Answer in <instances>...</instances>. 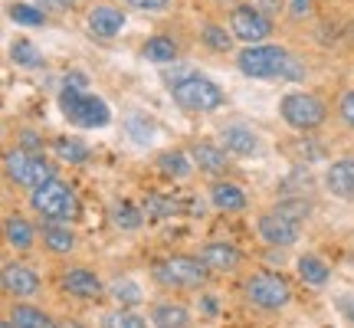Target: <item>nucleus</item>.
<instances>
[{
    "label": "nucleus",
    "instance_id": "f257e3e1",
    "mask_svg": "<svg viewBox=\"0 0 354 328\" xmlns=\"http://www.w3.org/2000/svg\"><path fill=\"white\" fill-rule=\"evenodd\" d=\"M240 295L243 302L250 305L253 312H259V316H279L295 299L292 282L279 269H253V273H246L240 282Z\"/></svg>",
    "mask_w": 354,
    "mask_h": 328
},
{
    "label": "nucleus",
    "instance_id": "f03ea898",
    "mask_svg": "<svg viewBox=\"0 0 354 328\" xmlns=\"http://www.w3.org/2000/svg\"><path fill=\"white\" fill-rule=\"evenodd\" d=\"M26 201H30V210L37 220L43 224H73L79 220V197L73 184L63 181V177L56 174L50 177L46 184H39L26 194Z\"/></svg>",
    "mask_w": 354,
    "mask_h": 328
},
{
    "label": "nucleus",
    "instance_id": "7ed1b4c3",
    "mask_svg": "<svg viewBox=\"0 0 354 328\" xmlns=\"http://www.w3.org/2000/svg\"><path fill=\"white\" fill-rule=\"evenodd\" d=\"M210 269L201 256H187V253H177V256H165L151 266V279L154 286H161L165 292H201L210 282Z\"/></svg>",
    "mask_w": 354,
    "mask_h": 328
},
{
    "label": "nucleus",
    "instance_id": "20e7f679",
    "mask_svg": "<svg viewBox=\"0 0 354 328\" xmlns=\"http://www.w3.org/2000/svg\"><path fill=\"white\" fill-rule=\"evenodd\" d=\"M171 99H174L177 109H184L190 115H207V112H216V109H223L227 105V92L216 86L214 79L201 76V73H184V76H177L171 86Z\"/></svg>",
    "mask_w": 354,
    "mask_h": 328
},
{
    "label": "nucleus",
    "instance_id": "39448f33",
    "mask_svg": "<svg viewBox=\"0 0 354 328\" xmlns=\"http://www.w3.org/2000/svg\"><path fill=\"white\" fill-rule=\"evenodd\" d=\"M56 174H59L56 161H50L43 152H26V148L17 145V148H7V154H3V177L13 188L26 190V194L39 188V184H46Z\"/></svg>",
    "mask_w": 354,
    "mask_h": 328
},
{
    "label": "nucleus",
    "instance_id": "423d86ee",
    "mask_svg": "<svg viewBox=\"0 0 354 328\" xmlns=\"http://www.w3.org/2000/svg\"><path fill=\"white\" fill-rule=\"evenodd\" d=\"M279 118L292 128V131H318L331 118V105L315 92H286L279 99Z\"/></svg>",
    "mask_w": 354,
    "mask_h": 328
},
{
    "label": "nucleus",
    "instance_id": "0eeeda50",
    "mask_svg": "<svg viewBox=\"0 0 354 328\" xmlns=\"http://www.w3.org/2000/svg\"><path fill=\"white\" fill-rule=\"evenodd\" d=\"M292 50L279 43H250L236 53V69L250 79H282V69L289 66Z\"/></svg>",
    "mask_w": 354,
    "mask_h": 328
},
{
    "label": "nucleus",
    "instance_id": "6e6552de",
    "mask_svg": "<svg viewBox=\"0 0 354 328\" xmlns=\"http://www.w3.org/2000/svg\"><path fill=\"white\" fill-rule=\"evenodd\" d=\"M59 112H63L69 125L76 128H105L112 122L109 105L99 95L86 92V89H69V86L59 89Z\"/></svg>",
    "mask_w": 354,
    "mask_h": 328
},
{
    "label": "nucleus",
    "instance_id": "1a4fd4ad",
    "mask_svg": "<svg viewBox=\"0 0 354 328\" xmlns=\"http://www.w3.org/2000/svg\"><path fill=\"white\" fill-rule=\"evenodd\" d=\"M227 24H230V30H233L236 43H243V46H250V43H266V39L276 33V17H269L256 0L253 3H250V0L233 3Z\"/></svg>",
    "mask_w": 354,
    "mask_h": 328
},
{
    "label": "nucleus",
    "instance_id": "9d476101",
    "mask_svg": "<svg viewBox=\"0 0 354 328\" xmlns=\"http://www.w3.org/2000/svg\"><path fill=\"white\" fill-rule=\"evenodd\" d=\"M56 286L63 295L76 299V302H99L109 295V286L102 282V276L92 266H59L56 269Z\"/></svg>",
    "mask_w": 354,
    "mask_h": 328
},
{
    "label": "nucleus",
    "instance_id": "9b49d317",
    "mask_svg": "<svg viewBox=\"0 0 354 328\" xmlns=\"http://www.w3.org/2000/svg\"><path fill=\"white\" fill-rule=\"evenodd\" d=\"M256 233L266 246H276V250H289L295 243L302 240V220H292L282 210L269 207L263 214L256 217Z\"/></svg>",
    "mask_w": 354,
    "mask_h": 328
},
{
    "label": "nucleus",
    "instance_id": "f8f14e48",
    "mask_svg": "<svg viewBox=\"0 0 354 328\" xmlns=\"http://www.w3.org/2000/svg\"><path fill=\"white\" fill-rule=\"evenodd\" d=\"M0 282H3V295H10V299H37L39 289H43L39 273L24 259H7Z\"/></svg>",
    "mask_w": 354,
    "mask_h": 328
},
{
    "label": "nucleus",
    "instance_id": "ddd939ff",
    "mask_svg": "<svg viewBox=\"0 0 354 328\" xmlns=\"http://www.w3.org/2000/svg\"><path fill=\"white\" fill-rule=\"evenodd\" d=\"M201 259L207 263V269L214 273V276H230V273H236L243 263H246V256L236 243L230 240H210L201 246Z\"/></svg>",
    "mask_w": 354,
    "mask_h": 328
},
{
    "label": "nucleus",
    "instance_id": "4468645a",
    "mask_svg": "<svg viewBox=\"0 0 354 328\" xmlns=\"http://www.w3.org/2000/svg\"><path fill=\"white\" fill-rule=\"evenodd\" d=\"M322 184H325V190H328L335 201L354 203V154H342V158L325 164Z\"/></svg>",
    "mask_w": 354,
    "mask_h": 328
},
{
    "label": "nucleus",
    "instance_id": "2eb2a0df",
    "mask_svg": "<svg viewBox=\"0 0 354 328\" xmlns=\"http://www.w3.org/2000/svg\"><path fill=\"white\" fill-rule=\"evenodd\" d=\"M207 197L214 203L220 214H240L250 207V194L243 184L236 181H230V177H214L210 181V188H207Z\"/></svg>",
    "mask_w": 354,
    "mask_h": 328
},
{
    "label": "nucleus",
    "instance_id": "dca6fc26",
    "mask_svg": "<svg viewBox=\"0 0 354 328\" xmlns=\"http://www.w3.org/2000/svg\"><path fill=\"white\" fill-rule=\"evenodd\" d=\"M190 158L197 164V171L207 177H227L230 171V158H227V148L216 145V141H190L187 145Z\"/></svg>",
    "mask_w": 354,
    "mask_h": 328
},
{
    "label": "nucleus",
    "instance_id": "f3484780",
    "mask_svg": "<svg viewBox=\"0 0 354 328\" xmlns=\"http://www.w3.org/2000/svg\"><path fill=\"white\" fill-rule=\"evenodd\" d=\"M88 30H92V37L99 39H115L122 33V26H125V10L118 7V3H92L88 7Z\"/></svg>",
    "mask_w": 354,
    "mask_h": 328
},
{
    "label": "nucleus",
    "instance_id": "a211bd4d",
    "mask_svg": "<svg viewBox=\"0 0 354 328\" xmlns=\"http://www.w3.org/2000/svg\"><path fill=\"white\" fill-rule=\"evenodd\" d=\"M220 145H223L230 154H236V158H256V154L263 152L259 131H253L250 125H240V122L220 128Z\"/></svg>",
    "mask_w": 354,
    "mask_h": 328
},
{
    "label": "nucleus",
    "instance_id": "6ab92c4d",
    "mask_svg": "<svg viewBox=\"0 0 354 328\" xmlns=\"http://www.w3.org/2000/svg\"><path fill=\"white\" fill-rule=\"evenodd\" d=\"M3 240H7V246H10L13 253H30L39 240V230L33 227L24 214L10 210V214L3 217Z\"/></svg>",
    "mask_w": 354,
    "mask_h": 328
},
{
    "label": "nucleus",
    "instance_id": "aec40b11",
    "mask_svg": "<svg viewBox=\"0 0 354 328\" xmlns=\"http://www.w3.org/2000/svg\"><path fill=\"white\" fill-rule=\"evenodd\" d=\"M148 318L158 328H184L194 322V312H190V305L177 302V299H158L148 305Z\"/></svg>",
    "mask_w": 354,
    "mask_h": 328
},
{
    "label": "nucleus",
    "instance_id": "412c9836",
    "mask_svg": "<svg viewBox=\"0 0 354 328\" xmlns=\"http://www.w3.org/2000/svg\"><path fill=\"white\" fill-rule=\"evenodd\" d=\"M154 167H158V174L167 177V181H187L194 171H197V164L190 158L187 148H167L154 158Z\"/></svg>",
    "mask_w": 354,
    "mask_h": 328
},
{
    "label": "nucleus",
    "instance_id": "4be33fe9",
    "mask_svg": "<svg viewBox=\"0 0 354 328\" xmlns=\"http://www.w3.org/2000/svg\"><path fill=\"white\" fill-rule=\"evenodd\" d=\"M7 325L50 328V325H56V318H53L43 305H33L30 299H13V305L7 309Z\"/></svg>",
    "mask_w": 354,
    "mask_h": 328
},
{
    "label": "nucleus",
    "instance_id": "5701e85b",
    "mask_svg": "<svg viewBox=\"0 0 354 328\" xmlns=\"http://www.w3.org/2000/svg\"><path fill=\"white\" fill-rule=\"evenodd\" d=\"M39 243H43V250L50 256H69L76 250L79 240H76V230L69 224H43L39 227Z\"/></svg>",
    "mask_w": 354,
    "mask_h": 328
},
{
    "label": "nucleus",
    "instance_id": "b1692460",
    "mask_svg": "<svg viewBox=\"0 0 354 328\" xmlns=\"http://www.w3.org/2000/svg\"><path fill=\"white\" fill-rule=\"evenodd\" d=\"M141 60H148L154 66H171L177 63V56H180V43L174 37H167V33H154L141 43Z\"/></svg>",
    "mask_w": 354,
    "mask_h": 328
},
{
    "label": "nucleus",
    "instance_id": "393cba45",
    "mask_svg": "<svg viewBox=\"0 0 354 328\" xmlns=\"http://www.w3.org/2000/svg\"><path fill=\"white\" fill-rule=\"evenodd\" d=\"M295 273L302 279L305 286H312V289H325L331 282V266L318 256V253H305L295 259Z\"/></svg>",
    "mask_w": 354,
    "mask_h": 328
},
{
    "label": "nucleus",
    "instance_id": "a878e982",
    "mask_svg": "<svg viewBox=\"0 0 354 328\" xmlns=\"http://www.w3.org/2000/svg\"><path fill=\"white\" fill-rule=\"evenodd\" d=\"M109 220H112L115 230H125V233H135V230L145 227V207H135V203L128 201H115L112 207H109Z\"/></svg>",
    "mask_w": 354,
    "mask_h": 328
},
{
    "label": "nucleus",
    "instance_id": "bb28decb",
    "mask_svg": "<svg viewBox=\"0 0 354 328\" xmlns=\"http://www.w3.org/2000/svg\"><path fill=\"white\" fill-rule=\"evenodd\" d=\"M197 37H201V43L210 53H230L233 50V39H236L227 24H216V20H203Z\"/></svg>",
    "mask_w": 354,
    "mask_h": 328
},
{
    "label": "nucleus",
    "instance_id": "cd10ccee",
    "mask_svg": "<svg viewBox=\"0 0 354 328\" xmlns=\"http://www.w3.org/2000/svg\"><path fill=\"white\" fill-rule=\"evenodd\" d=\"M7 17L20 26H46V20H50V13L39 10L37 3H20V0L7 3Z\"/></svg>",
    "mask_w": 354,
    "mask_h": 328
},
{
    "label": "nucleus",
    "instance_id": "c85d7f7f",
    "mask_svg": "<svg viewBox=\"0 0 354 328\" xmlns=\"http://www.w3.org/2000/svg\"><path fill=\"white\" fill-rule=\"evenodd\" d=\"M109 299H115V305H131V309H138L145 302V292H141L138 282H131L128 276L115 279L109 282Z\"/></svg>",
    "mask_w": 354,
    "mask_h": 328
},
{
    "label": "nucleus",
    "instance_id": "c756f323",
    "mask_svg": "<svg viewBox=\"0 0 354 328\" xmlns=\"http://www.w3.org/2000/svg\"><path fill=\"white\" fill-rule=\"evenodd\" d=\"M148 322L151 318L145 316V312H138V309H131V305H118V309L102 316V325H112V328H141V325H148Z\"/></svg>",
    "mask_w": 354,
    "mask_h": 328
},
{
    "label": "nucleus",
    "instance_id": "7c9ffc66",
    "mask_svg": "<svg viewBox=\"0 0 354 328\" xmlns=\"http://www.w3.org/2000/svg\"><path fill=\"white\" fill-rule=\"evenodd\" d=\"M10 60L20 66V69H39V66L46 63V60H43V53L37 50V43H33V39H26V37H20L10 46Z\"/></svg>",
    "mask_w": 354,
    "mask_h": 328
},
{
    "label": "nucleus",
    "instance_id": "2f4dec72",
    "mask_svg": "<svg viewBox=\"0 0 354 328\" xmlns=\"http://www.w3.org/2000/svg\"><path fill=\"white\" fill-rule=\"evenodd\" d=\"M53 152H56L59 161H69V164H86L92 158V152L79 138H53Z\"/></svg>",
    "mask_w": 354,
    "mask_h": 328
},
{
    "label": "nucleus",
    "instance_id": "473e14b6",
    "mask_svg": "<svg viewBox=\"0 0 354 328\" xmlns=\"http://www.w3.org/2000/svg\"><path fill=\"white\" fill-rule=\"evenodd\" d=\"M171 214H177L174 197H167V194H148V201H145V217H148V224H161V220H167Z\"/></svg>",
    "mask_w": 354,
    "mask_h": 328
},
{
    "label": "nucleus",
    "instance_id": "72a5a7b5",
    "mask_svg": "<svg viewBox=\"0 0 354 328\" xmlns=\"http://www.w3.org/2000/svg\"><path fill=\"white\" fill-rule=\"evenodd\" d=\"M335 118H338L342 128L354 131V86H348L342 95H338V102H335Z\"/></svg>",
    "mask_w": 354,
    "mask_h": 328
},
{
    "label": "nucleus",
    "instance_id": "f704fd0d",
    "mask_svg": "<svg viewBox=\"0 0 354 328\" xmlns=\"http://www.w3.org/2000/svg\"><path fill=\"white\" fill-rule=\"evenodd\" d=\"M272 207L282 210L286 217H292V220H308V214H312V203L305 197H286V201H276Z\"/></svg>",
    "mask_w": 354,
    "mask_h": 328
},
{
    "label": "nucleus",
    "instance_id": "c9c22d12",
    "mask_svg": "<svg viewBox=\"0 0 354 328\" xmlns=\"http://www.w3.org/2000/svg\"><path fill=\"white\" fill-rule=\"evenodd\" d=\"M122 7L138 13H165L174 7V0H122Z\"/></svg>",
    "mask_w": 354,
    "mask_h": 328
},
{
    "label": "nucleus",
    "instance_id": "e433bc0d",
    "mask_svg": "<svg viewBox=\"0 0 354 328\" xmlns=\"http://www.w3.org/2000/svg\"><path fill=\"white\" fill-rule=\"evenodd\" d=\"M17 145L26 148V152H43V135H39V131H30V128H20V131H17Z\"/></svg>",
    "mask_w": 354,
    "mask_h": 328
},
{
    "label": "nucleus",
    "instance_id": "4c0bfd02",
    "mask_svg": "<svg viewBox=\"0 0 354 328\" xmlns=\"http://www.w3.org/2000/svg\"><path fill=\"white\" fill-rule=\"evenodd\" d=\"M138 122H141V115H131L125 125H128V135L138 141V145H145V141H148V135H151V122H145V125H138Z\"/></svg>",
    "mask_w": 354,
    "mask_h": 328
},
{
    "label": "nucleus",
    "instance_id": "58836bf2",
    "mask_svg": "<svg viewBox=\"0 0 354 328\" xmlns=\"http://www.w3.org/2000/svg\"><path fill=\"white\" fill-rule=\"evenodd\" d=\"M33 3L46 13H69L73 7H76V0H33Z\"/></svg>",
    "mask_w": 354,
    "mask_h": 328
},
{
    "label": "nucleus",
    "instance_id": "ea45409f",
    "mask_svg": "<svg viewBox=\"0 0 354 328\" xmlns=\"http://www.w3.org/2000/svg\"><path fill=\"white\" fill-rule=\"evenodd\" d=\"M338 312H342V318L348 322V325H354V292H344V295H338Z\"/></svg>",
    "mask_w": 354,
    "mask_h": 328
},
{
    "label": "nucleus",
    "instance_id": "a19ab883",
    "mask_svg": "<svg viewBox=\"0 0 354 328\" xmlns=\"http://www.w3.org/2000/svg\"><path fill=\"white\" fill-rule=\"evenodd\" d=\"M220 312V302H216V295H201V316L214 318Z\"/></svg>",
    "mask_w": 354,
    "mask_h": 328
},
{
    "label": "nucleus",
    "instance_id": "79ce46f5",
    "mask_svg": "<svg viewBox=\"0 0 354 328\" xmlns=\"http://www.w3.org/2000/svg\"><path fill=\"white\" fill-rule=\"evenodd\" d=\"M63 86H69V89H88V79L82 76V73H69V76L63 79Z\"/></svg>",
    "mask_w": 354,
    "mask_h": 328
},
{
    "label": "nucleus",
    "instance_id": "37998d69",
    "mask_svg": "<svg viewBox=\"0 0 354 328\" xmlns=\"http://www.w3.org/2000/svg\"><path fill=\"white\" fill-rule=\"evenodd\" d=\"M256 3H259V7H263L269 17H276V13L282 10V0H256Z\"/></svg>",
    "mask_w": 354,
    "mask_h": 328
},
{
    "label": "nucleus",
    "instance_id": "c03bdc74",
    "mask_svg": "<svg viewBox=\"0 0 354 328\" xmlns=\"http://www.w3.org/2000/svg\"><path fill=\"white\" fill-rule=\"evenodd\" d=\"M289 10H292V17L299 20V17H305V13H308V0H292Z\"/></svg>",
    "mask_w": 354,
    "mask_h": 328
},
{
    "label": "nucleus",
    "instance_id": "a18cd8bd",
    "mask_svg": "<svg viewBox=\"0 0 354 328\" xmlns=\"http://www.w3.org/2000/svg\"><path fill=\"white\" fill-rule=\"evenodd\" d=\"M216 7H233V3H240V0H214Z\"/></svg>",
    "mask_w": 354,
    "mask_h": 328
}]
</instances>
